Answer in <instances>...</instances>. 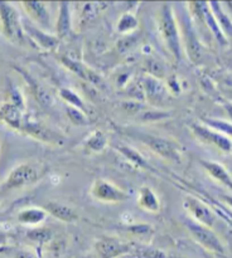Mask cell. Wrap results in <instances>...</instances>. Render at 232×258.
<instances>
[{
	"label": "cell",
	"mask_w": 232,
	"mask_h": 258,
	"mask_svg": "<svg viewBox=\"0 0 232 258\" xmlns=\"http://www.w3.org/2000/svg\"><path fill=\"white\" fill-rule=\"evenodd\" d=\"M222 106H223L224 110H226V112H227V115H228L229 118L232 120V103L231 102H224Z\"/></svg>",
	"instance_id": "obj_32"
},
{
	"label": "cell",
	"mask_w": 232,
	"mask_h": 258,
	"mask_svg": "<svg viewBox=\"0 0 232 258\" xmlns=\"http://www.w3.org/2000/svg\"><path fill=\"white\" fill-rule=\"evenodd\" d=\"M229 153H232V146H231V151H229Z\"/></svg>",
	"instance_id": "obj_34"
},
{
	"label": "cell",
	"mask_w": 232,
	"mask_h": 258,
	"mask_svg": "<svg viewBox=\"0 0 232 258\" xmlns=\"http://www.w3.org/2000/svg\"><path fill=\"white\" fill-rule=\"evenodd\" d=\"M96 252L101 258H118L131 251L130 246L121 239L105 237L95 243Z\"/></svg>",
	"instance_id": "obj_10"
},
{
	"label": "cell",
	"mask_w": 232,
	"mask_h": 258,
	"mask_svg": "<svg viewBox=\"0 0 232 258\" xmlns=\"http://www.w3.org/2000/svg\"><path fill=\"white\" fill-rule=\"evenodd\" d=\"M138 204L140 208L145 209L146 212H150V213H158L161 208L160 201L156 194L148 186H143L139 191Z\"/></svg>",
	"instance_id": "obj_17"
},
{
	"label": "cell",
	"mask_w": 232,
	"mask_h": 258,
	"mask_svg": "<svg viewBox=\"0 0 232 258\" xmlns=\"http://www.w3.org/2000/svg\"><path fill=\"white\" fill-rule=\"evenodd\" d=\"M90 194L96 201L108 204L123 203L129 198V196L123 189L105 179H96L91 186Z\"/></svg>",
	"instance_id": "obj_6"
},
{
	"label": "cell",
	"mask_w": 232,
	"mask_h": 258,
	"mask_svg": "<svg viewBox=\"0 0 232 258\" xmlns=\"http://www.w3.org/2000/svg\"><path fill=\"white\" fill-rule=\"evenodd\" d=\"M62 60H63V64H65L68 70H71L72 72H75L76 75L80 76V77H82L83 80L88 81V82H91V83L100 82V78L97 77V75H95L92 71L88 70V68H86L82 63L76 62V60L70 59V58H62Z\"/></svg>",
	"instance_id": "obj_22"
},
{
	"label": "cell",
	"mask_w": 232,
	"mask_h": 258,
	"mask_svg": "<svg viewBox=\"0 0 232 258\" xmlns=\"http://www.w3.org/2000/svg\"><path fill=\"white\" fill-rule=\"evenodd\" d=\"M183 204L184 208L193 217L194 222L204 227H208V228L213 227L214 222H216V216L203 202H201L197 198H193V197H187L184 199Z\"/></svg>",
	"instance_id": "obj_9"
},
{
	"label": "cell",
	"mask_w": 232,
	"mask_h": 258,
	"mask_svg": "<svg viewBox=\"0 0 232 258\" xmlns=\"http://www.w3.org/2000/svg\"><path fill=\"white\" fill-rule=\"evenodd\" d=\"M107 146V138L103 133L101 131H93L90 136L87 138V140L83 144V149H85V153L87 154H100L105 150V148Z\"/></svg>",
	"instance_id": "obj_20"
},
{
	"label": "cell",
	"mask_w": 232,
	"mask_h": 258,
	"mask_svg": "<svg viewBox=\"0 0 232 258\" xmlns=\"http://www.w3.org/2000/svg\"><path fill=\"white\" fill-rule=\"evenodd\" d=\"M119 150H120V153H123V155L133 164H135V165H139V166H145V161H144V159L141 158L135 150L129 148H120Z\"/></svg>",
	"instance_id": "obj_30"
},
{
	"label": "cell",
	"mask_w": 232,
	"mask_h": 258,
	"mask_svg": "<svg viewBox=\"0 0 232 258\" xmlns=\"http://www.w3.org/2000/svg\"><path fill=\"white\" fill-rule=\"evenodd\" d=\"M138 28V19L135 18V15L133 14H124L123 17L119 19L118 22V32L123 33V34H128V33L133 32L134 29Z\"/></svg>",
	"instance_id": "obj_25"
},
{
	"label": "cell",
	"mask_w": 232,
	"mask_h": 258,
	"mask_svg": "<svg viewBox=\"0 0 232 258\" xmlns=\"http://www.w3.org/2000/svg\"><path fill=\"white\" fill-rule=\"evenodd\" d=\"M66 113H67L71 122L76 126H86L88 123V121H90L87 117V113L81 110H77L75 107H71V106L66 107Z\"/></svg>",
	"instance_id": "obj_26"
},
{
	"label": "cell",
	"mask_w": 232,
	"mask_h": 258,
	"mask_svg": "<svg viewBox=\"0 0 232 258\" xmlns=\"http://www.w3.org/2000/svg\"><path fill=\"white\" fill-rule=\"evenodd\" d=\"M15 70L18 71V72L22 75V77L24 78L25 82L28 83V86H29L30 91H32L33 96H34L35 98H37V101L39 103H42L43 106H47L48 102H49V96L47 95V92H45L44 88L42 87V86L39 85V83L37 82V81L34 80V78L32 77V76L29 75L28 72H25V71H23L22 68H15Z\"/></svg>",
	"instance_id": "obj_21"
},
{
	"label": "cell",
	"mask_w": 232,
	"mask_h": 258,
	"mask_svg": "<svg viewBox=\"0 0 232 258\" xmlns=\"http://www.w3.org/2000/svg\"><path fill=\"white\" fill-rule=\"evenodd\" d=\"M208 7L211 9L212 14H213L214 19H216L217 24H218L219 29L222 30L223 35L226 38L232 37V20L226 12L222 8L221 3L218 2H209Z\"/></svg>",
	"instance_id": "obj_16"
},
{
	"label": "cell",
	"mask_w": 232,
	"mask_h": 258,
	"mask_svg": "<svg viewBox=\"0 0 232 258\" xmlns=\"http://www.w3.org/2000/svg\"><path fill=\"white\" fill-rule=\"evenodd\" d=\"M43 209L47 212V214H50L55 219H58L61 222H65V223H73L75 221H77V214H76V212L68 206H65V204L55 203V202H48Z\"/></svg>",
	"instance_id": "obj_15"
},
{
	"label": "cell",
	"mask_w": 232,
	"mask_h": 258,
	"mask_svg": "<svg viewBox=\"0 0 232 258\" xmlns=\"http://www.w3.org/2000/svg\"><path fill=\"white\" fill-rule=\"evenodd\" d=\"M55 32H57V38L60 40L70 34L71 10H70V4H68V3H61L57 23H55Z\"/></svg>",
	"instance_id": "obj_18"
},
{
	"label": "cell",
	"mask_w": 232,
	"mask_h": 258,
	"mask_svg": "<svg viewBox=\"0 0 232 258\" xmlns=\"http://www.w3.org/2000/svg\"><path fill=\"white\" fill-rule=\"evenodd\" d=\"M139 258H168L163 251L154 247H140L136 251Z\"/></svg>",
	"instance_id": "obj_29"
},
{
	"label": "cell",
	"mask_w": 232,
	"mask_h": 258,
	"mask_svg": "<svg viewBox=\"0 0 232 258\" xmlns=\"http://www.w3.org/2000/svg\"><path fill=\"white\" fill-rule=\"evenodd\" d=\"M20 133L27 136H30V138L35 139V140L40 141V143L49 144V145H62L65 143V138L61 134L54 133L50 128L45 127L43 123L28 120V118H25L24 122H23Z\"/></svg>",
	"instance_id": "obj_7"
},
{
	"label": "cell",
	"mask_w": 232,
	"mask_h": 258,
	"mask_svg": "<svg viewBox=\"0 0 232 258\" xmlns=\"http://www.w3.org/2000/svg\"><path fill=\"white\" fill-rule=\"evenodd\" d=\"M192 131H193L194 136L202 143L214 146L222 151H231L232 141L218 131L204 125H193Z\"/></svg>",
	"instance_id": "obj_8"
},
{
	"label": "cell",
	"mask_w": 232,
	"mask_h": 258,
	"mask_svg": "<svg viewBox=\"0 0 232 258\" xmlns=\"http://www.w3.org/2000/svg\"><path fill=\"white\" fill-rule=\"evenodd\" d=\"M206 125L213 130L218 131L222 135L232 136V123L226 122V121L217 120V118H203Z\"/></svg>",
	"instance_id": "obj_27"
},
{
	"label": "cell",
	"mask_w": 232,
	"mask_h": 258,
	"mask_svg": "<svg viewBox=\"0 0 232 258\" xmlns=\"http://www.w3.org/2000/svg\"><path fill=\"white\" fill-rule=\"evenodd\" d=\"M47 216V212L43 208H27L19 212L18 221L27 226H38L45 221Z\"/></svg>",
	"instance_id": "obj_19"
},
{
	"label": "cell",
	"mask_w": 232,
	"mask_h": 258,
	"mask_svg": "<svg viewBox=\"0 0 232 258\" xmlns=\"http://www.w3.org/2000/svg\"><path fill=\"white\" fill-rule=\"evenodd\" d=\"M223 201L226 202L227 206H229L232 208V197L231 196H227V197H223Z\"/></svg>",
	"instance_id": "obj_33"
},
{
	"label": "cell",
	"mask_w": 232,
	"mask_h": 258,
	"mask_svg": "<svg viewBox=\"0 0 232 258\" xmlns=\"http://www.w3.org/2000/svg\"><path fill=\"white\" fill-rule=\"evenodd\" d=\"M144 88H145V93L149 98H151L153 102L156 101H160L161 97L164 95V87L159 80H156L155 77L150 76V77H146L144 80Z\"/></svg>",
	"instance_id": "obj_23"
},
{
	"label": "cell",
	"mask_w": 232,
	"mask_h": 258,
	"mask_svg": "<svg viewBox=\"0 0 232 258\" xmlns=\"http://www.w3.org/2000/svg\"><path fill=\"white\" fill-rule=\"evenodd\" d=\"M60 96L63 98V101H65L68 106L77 108V110L83 111V112H87V108H86L85 102H83L82 98H81L75 91L70 90V88L62 87L60 90Z\"/></svg>",
	"instance_id": "obj_24"
},
{
	"label": "cell",
	"mask_w": 232,
	"mask_h": 258,
	"mask_svg": "<svg viewBox=\"0 0 232 258\" xmlns=\"http://www.w3.org/2000/svg\"><path fill=\"white\" fill-rule=\"evenodd\" d=\"M8 93H9V101H8V102L13 103V105H15L17 107H19L20 110L24 111L25 102L24 98H23V95L20 93L19 88H18L17 86L13 85V83H9V86H8Z\"/></svg>",
	"instance_id": "obj_28"
},
{
	"label": "cell",
	"mask_w": 232,
	"mask_h": 258,
	"mask_svg": "<svg viewBox=\"0 0 232 258\" xmlns=\"http://www.w3.org/2000/svg\"><path fill=\"white\" fill-rule=\"evenodd\" d=\"M0 25L3 34L8 40L18 45L27 44L28 38L23 29L19 13L9 3L0 2Z\"/></svg>",
	"instance_id": "obj_3"
},
{
	"label": "cell",
	"mask_w": 232,
	"mask_h": 258,
	"mask_svg": "<svg viewBox=\"0 0 232 258\" xmlns=\"http://www.w3.org/2000/svg\"><path fill=\"white\" fill-rule=\"evenodd\" d=\"M25 117L23 110L17 107L15 105L10 102H5L0 106V121L4 122L5 125L9 126L13 130L20 133L23 122H24Z\"/></svg>",
	"instance_id": "obj_12"
},
{
	"label": "cell",
	"mask_w": 232,
	"mask_h": 258,
	"mask_svg": "<svg viewBox=\"0 0 232 258\" xmlns=\"http://www.w3.org/2000/svg\"><path fill=\"white\" fill-rule=\"evenodd\" d=\"M159 32L163 38L165 47L170 52L176 60L182 58V37L178 22L174 15L173 8L169 4H164L159 14Z\"/></svg>",
	"instance_id": "obj_2"
},
{
	"label": "cell",
	"mask_w": 232,
	"mask_h": 258,
	"mask_svg": "<svg viewBox=\"0 0 232 258\" xmlns=\"http://www.w3.org/2000/svg\"><path fill=\"white\" fill-rule=\"evenodd\" d=\"M23 8L27 14L32 18L33 22L39 24L42 28H48L50 23V15L44 3L40 2H23Z\"/></svg>",
	"instance_id": "obj_13"
},
{
	"label": "cell",
	"mask_w": 232,
	"mask_h": 258,
	"mask_svg": "<svg viewBox=\"0 0 232 258\" xmlns=\"http://www.w3.org/2000/svg\"><path fill=\"white\" fill-rule=\"evenodd\" d=\"M201 164L211 178L232 190V176L222 164L212 160H201Z\"/></svg>",
	"instance_id": "obj_14"
},
{
	"label": "cell",
	"mask_w": 232,
	"mask_h": 258,
	"mask_svg": "<svg viewBox=\"0 0 232 258\" xmlns=\"http://www.w3.org/2000/svg\"><path fill=\"white\" fill-rule=\"evenodd\" d=\"M15 258H35V256H34V254L30 253V252L22 251V252H19V253H17Z\"/></svg>",
	"instance_id": "obj_31"
},
{
	"label": "cell",
	"mask_w": 232,
	"mask_h": 258,
	"mask_svg": "<svg viewBox=\"0 0 232 258\" xmlns=\"http://www.w3.org/2000/svg\"><path fill=\"white\" fill-rule=\"evenodd\" d=\"M133 136L143 144H145L151 151H154L156 155L161 156L163 159L173 161V163H179L182 160L181 146L177 141L161 138V136L150 135V134L136 133L133 134Z\"/></svg>",
	"instance_id": "obj_4"
},
{
	"label": "cell",
	"mask_w": 232,
	"mask_h": 258,
	"mask_svg": "<svg viewBox=\"0 0 232 258\" xmlns=\"http://www.w3.org/2000/svg\"><path fill=\"white\" fill-rule=\"evenodd\" d=\"M45 173H47V166L39 161L19 164L8 174L5 180L0 184V197L5 196L9 191L34 185L40 179L44 178Z\"/></svg>",
	"instance_id": "obj_1"
},
{
	"label": "cell",
	"mask_w": 232,
	"mask_h": 258,
	"mask_svg": "<svg viewBox=\"0 0 232 258\" xmlns=\"http://www.w3.org/2000/svg\"><path fill=\"white\" fill-rule=\"evenodd\" d=\"M23 29H24V33L28 39H30L34 44H38L43 49L52 50L60 43L57 35L48 34V33L43 32L42 29L35 27L34 24H30L29 22H23Z\"/></svg>",
	"instance_id": "obj_11"
},
{
	"label": "cell",
	"mask_w": 232,
	"mask_h": 258,
	"mask_svg": "<svg viewBox=\"0 0 232 258\" xmlns=\"http://www.w3.org/2000/svg\"><path fill=\"white\" fill-rule=\"evenodd\" d=\"M186 227L189 231V233H191V236L194 238V241L198 242L203 248L208 249V251L213 252V253H223V244L219 241L218 237L214 234V232H212L211 228L202 226V224L191 221V219L186 221Z\"/></svg>",
	"instance_id": "obj_5"
}]
</instances>
